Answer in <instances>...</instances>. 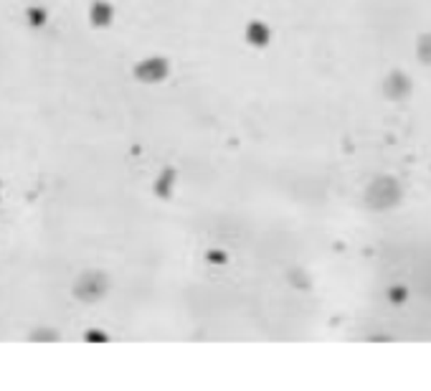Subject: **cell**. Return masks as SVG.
Listing matches in <instances>:
<instances>
[{
  "mask_svg": "<svg viewBox=\"0 0 431 391\" xmlns=\"http://www.w3.org/2000/svg\"><path fill=\"white\" fill-rule=\"evenodd\" d=\"M418 58L424 61V64H431V36H424L418 41V49H416Z\"/></svg>",
  "mask_w": 431,
  "mask_h": 391,
  "instance_id": "3",
  "label": "cell"
},
{
  "mask_svg": "<svg viewBox=\"0 0 431 391\" xmlns=\"http://www.w3.org/2000/svg\"><path fill=\"white\" fill-rule=\"evenodd\" d=\"M401 201V186L393 178H381L368 189V203L378 211H386Z\"/></svg>",
  "mask_w": 431,
  "mask_h": 391,
  "instance_id": "1",
  "label": "cell"
},
{
  "mask_svg": "<svg viewBox=\"0 0 431 391\" xmlns=\"http://www.w3.org/2000/svg\"><path fill=\"white\" fill-rule=\"evenodd\" d=\"M383 87H386V95L391 97V99H396V102L406 99V97L411 95V79L403 72L388 74V79H386Z\"/></svg>",
  "mask_w": 431,
  "mask_h": 391,
  "instance_id": "2",
  "label": "cell"
}]
</instances>
